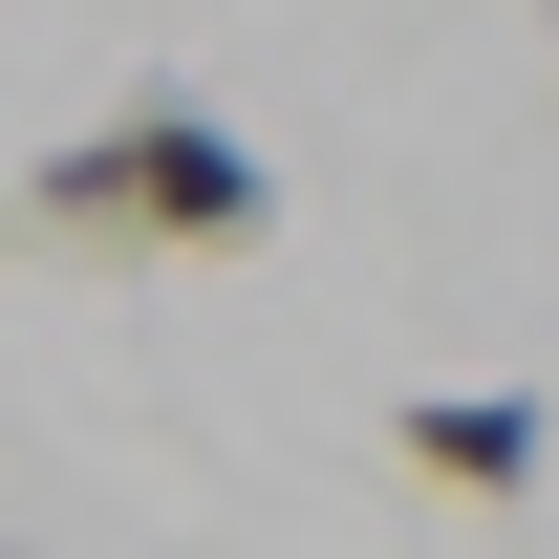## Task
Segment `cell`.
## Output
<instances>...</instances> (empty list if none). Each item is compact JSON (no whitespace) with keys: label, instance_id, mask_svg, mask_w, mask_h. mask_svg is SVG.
<instances>
[{"label":"cell","instance_id":"1","mask_svg":"<svg viewBox=\"0 0 559 559\" xmlns=\"http://www.w3.org/2000/svg\"><path fill=\"white\" fill-rule=\"evenodd\" d=\"M22 215H44L66 259H237L280 215V173L215 130V108H108V130H66L22 173Z\"/></svg>","mask_w":559,"mask_h":559},{"label":"cell","instance_id":"2","mask_svg":"<svg viewBox=\"0 0 559 559\" xmlns=\"http://www.w3.org/2000/svg\"><path fill=\"white\" fill-rule=\"evenodd\" d=\"M409 474L474 495V516H516V495H538V409H516V388H409Z\"/></svg>","mask_w":559,"mask_h":559}]
</instances>
